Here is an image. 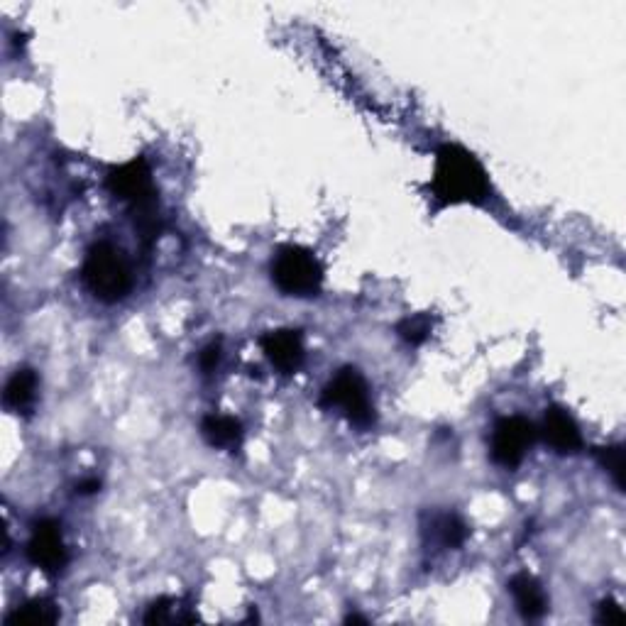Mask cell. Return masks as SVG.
<instances>
[{
    "label": "cell",
    "mask_w": 626,
    "mask_h": 626,
    "mask_svg": "<svg viewBox=\"0 0 626 626\" xmlns=\"http://www.w3.org/2000/svg\"><path fill=\"white\" fill-rule=\"evenodd\" d=\"M433 194L441 203H482L490 194V179L465 147L443 145L436 152Z\"/></svg>",
    "instance_id": "obj_1"
},
{
    "label": "cell",
    "mask_w": 626,
    "mask_h": 626,
    "mask_svg": "<svg viewBox=\"0 0 626 626\" xmlns=\"http://www.w3.org/2000/svg\"><path fill=\"white\" fill-rule=\"evenodd\" d=\"M106 186L115 199L128 203L130 211H133L135 228L140 230V238L145 243H152L159 233V216L157 189L147 159L135 157L120 164V167H113L106 177Z\"/></svg>",
    "instance_id": "obj_2"
},
{
    "label": "cell",
    "mask_w": 626,
    "mask_h": 626,
    "mask_svg": "<svg viewBox=\"0 0 626 626\" xmlns=\"http://www.w3.org/2000/svg\"><path fill=\"white\" fill-rule=\"evenodd\" d=\"M81 279H84L86 289L103 304L123 301L133 289V269H130L128 257L120 247L106 243V240L89 250L84 267H81Z\"/></svg>",
    "instance_id": "obj_3"
},
{
    "label": "cell",
    "mask_w": 626,
    "mask_h": 626,
    "mask_svg": "<svg viewBox=\"0 0 626 626\" xmlns=\"http://www.w3.org/2000/svg\"><path fill=\"white\" fill-rule=\"evenodd\" d=\"M323 409H338L345 419L358 428H370L375 424V409H372L367 382L355 367L340 370L321 392Z\"/></svg>",
    "instance_id": "obj_4"
},
{
    "label": "cell",
    "mask_w": 626,
    "mask_h": 626,
    "mask_svg": "<svg viewBox=\"0 0 626 626\" xmlns=\"http://www.w3.org/2000/svg\"><path fill=\"white\" fill-rule=\"evenodd\" d=\"M272 282L287 296H316L323 284V267L304 247H282L272 262Z\"/></svg>",
    "instance_id": "obj_5"
},
{
    "label": "cell",
    "mask_w": 626,
    "mask_h": 626,
    "mask_svg": "<svg viewBox=\"0 0 626 626\" xmlns=\"http://www.w3.org/2000/svg\"><path fill=\"white\" fill-rule=\"evenodd\" d=\"M536 441V426L524 416H507L499 419L492 428L490 453L492 460L502 468L514 470L524 463L526 453Z\"/></svg>",
    "instance_id": "obj_6"
},
{
    "label": "cell",
    "mask_w": 626,
    "mask_h": 626,
    "mask_svg": "<svg viewBox=\"0 0 626 626\" xmlns=\"http://www.w3.org/2000/svg\"><path fill=\"white\" fill-rule=\"evenodd\" d=\"M27 558L45 573H59L67 565V546H64L62 529L57 521L42 519L32 526V536L27 541Z\"/></svg>",
    "instance_id": "obj_7"
},
{
    "label": "cell",
    "mask_w": 626,
    "mask_h": 626,
    "mask_svg": "<svg viewBox=\"0 0 626 626\" xmlns=\"http://www.w3.org/2000/svg\"><path fill=\"white\" fill-rule=\"evenodd\" d=\"M260 345L267 360L284 375L296 372L304 362V340L299 331H269L267 336H262Z\"/></svg>",
    "instance_id": "obj_8"
},
{
    "label": "cell",
    "mask_w": 626,
    "mask_h": 626,
    "mask_svg": "<svg viewBox=\"0 0 626 626\" xmlns=\"http://www.w3.org/2000/svg\"><path fill=\"white\" fill-rule=\"evenodd\" d=\"M541 433H543V441L556 450V453L570 455V453H578V450L582 448V436H580L578 424H575V419L568 414V411L558 409V406L546 409Z\"/></svg>",
    "instance_id": "obj_9"
},
{
    "label": "cell",
    "mask_w": 626,
    "mask_h": 626,
    "mask_svg": "<svg viewBox=\"0 0 626 626\" xmlns=\"http://www.w3.org/2000/svg\"><path fill=\"white\" fill-rule=\"evenodd\" d=\"M509 592H512L516 609L524 619H541L548 609V600L543 595V587L529 573H519L509 580Z\"/></svg>",
    "instance_id": "obj_10"
},
{
    "label": "cell",
    "mask_w": 626,
    "mask_h": 626,
    "mask_svg": "<svg viewBox=\"0 0 626 626\" xmlns=\"http://www.w3.org/2000/svg\"><path fill=\"white\" fill-rule=\"evenodd\" d=\"M201 436L211 448H238L243 441V424L233 416L211 414L201 421Z\"/></svg>",
    "instance_id": "obj_11"
},
{
    "label": "cell",
    "mask_w": 626,
    "mask_h": 626,
    "mask_svg": "<svg viewBox=\"0 0 626 626\" xmlns=\"http://www.w3.org/2000/svg\"><path fill=\"white\" fill-rule=\"evenodd\" d=\"M35 399H37V375L30 367H23V370L15 372L8 380V384H5L3 402L10 411H15V414H30V409L35 406Z\"/></svg>",
    "instance_id": "obj_12"
},
{
    "label": "cell",
    "mask_w": 626,
    "mask_h": 626,
    "mask_svg": "<svg viewBox=\"0 0 626 626\" xmlns=\"http://www.w3.org/2000/svg\"><path fill=\"white\" fill-rule=\"evenodd\" d=\"M424 534L443 548H460L468 538V526L458 514H433L424 526Z\"/></svg>",
    "instance_id": "obj_13"
},
{
    "label": "cell",
    "mask_w": 626,
    "mask_h": 626,
    "mask_svg": "<svg viewBox=\"0 0 626 626\" xmlns=\"http://www.w3.org/2000/svg\"><path fill=\"white\" fill-rule=\"evenodd\" d=\"M59 622V607L49 600H32L23 604V607L15 609L8 617V624L20 626V624H57Z\"/></svg>",
    "instance_id": "obj_14"
},
{
    "label": "cell",
    "mask_w": 626,
    "mask_h": 626,
    "mask_svg": "<svg viewBox=\"0 0 626 626\" xmlns=\"http://www.w3.org/2000/svg\"><path fill=\"white\" fill-rule=\"evenodd\" d=\"M431 331H433V321L426 316V313L404 318V321L397 326L399 338L409 345H421L428 336H431Z\"/></svg>",
    "instance_id": "obj_15"
},
{
    "label": "cell",
    "mask_w": 626,
    "mask_h": 626,
    "mask_svg": "<svg viewBox=\"0 0 626 626\" xmlns=\"http://www.w3.org/2000/svg\"><path fill=\"white\" fill-rule=\"evenodd\" d=\"M595 458H597V463L609 472L614 485H617L619 490H624V448L622 446L595 448Z\"/></svg>",
    "instance_id": "obj_16"
},
{
    "label": "cell",
    "mask_w": 626,
    "mask_h": 626,
    "mask_svg": "<svg viewBox=\"0 0 626 626\" xmlns=\"http://www.w3.org/2000/svg\"><path fill=\"white\" fill-rule=\"evenodd\" d=\"M172 600H167V597H162V600L152 602L150 607H147V614H145V624H159V622H169L172 619Z\"/></svg>",
    "instance_id": "obj_17"
},
{
    "label": "cell",
    "mask_w": 626,
    "mask_h": 626,
    "mask_svg": "<svg viewBox=\"0 0 626 626\" xmlns=\"http://www.w3.org/2000/svg\"><path fill=\"white\" fill-rule=\"evenodd\" d=\"M597 622L600 624H622L624 622V609L619 607L614 600H604L600 604V612H597Z\"/></svg>",
    "instance_id": "obj_18"
},
{
    "label": "cell",
    "mask_w": 626,
    "mask_h": 626,
    "mask_svg": "<svg viewBox=\"0 0 626 626\" xmlns=\"http://www.w3.org/2000/svg\"><path fill=\"white\" fill-rule=\"evenodd\" d=\"M218 360H221V343H211V345H206V348L201 350V355H199V365H201V370L206 372H213L218 367Z\"/></svg>",
    "instance_id": "obj_19"
},
{
    "label": "cell",
    "mask_w": 626,
    "mask_h": 626,
    "mask_svg": "<svg viewBox=\"0 0 626 626\" xmlns=\"http://www.w3.org/2000/svg\"><path fill=\"white\" fill-rule=\"evenodd\" d=\"M98 490H101V482L98 480H84V482H79V485H76V492L79 494H93Z\"/></svg>",
    "instance_id": "obj_20"
}]
</instances>
